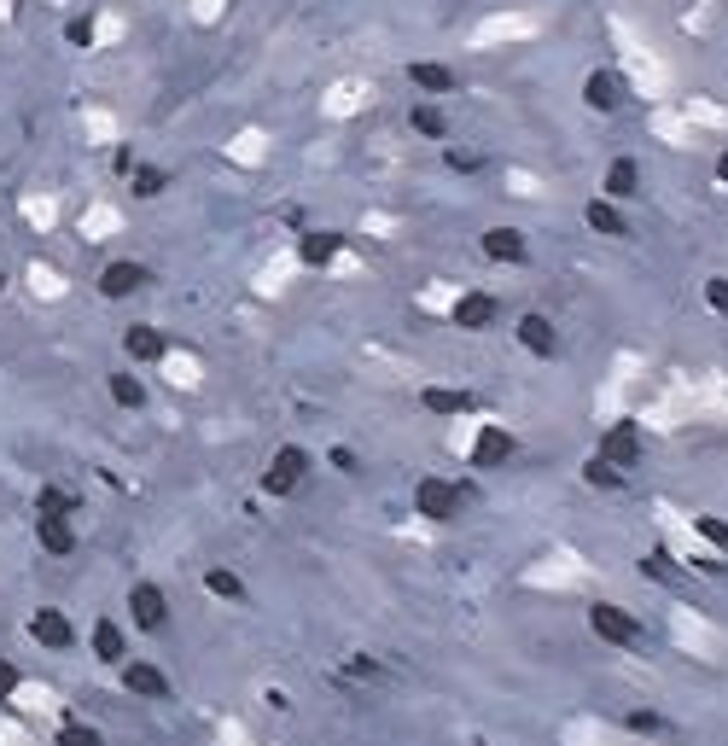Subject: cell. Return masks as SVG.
<instances>
[{
  "label": "cell",
  "mask_w": 728,
  "mask_h": 746,
  "mask_svg": "<svg viewBox=\"0 0 728 746\" xmlns=\"http://www.w3.org/2000/svg\"><path fill=\"white\" fill-rule=\"evenodd\" d=\"M59 741H65V746H94L100 735H94L88 723H65V735H59Z\"/></svg>",
  "instance_id": "cell-33"
},
{
  "label": "cell",
  "mask_w": 728,
  "mask_h": 746,
  "mask_svg": "<svg viewBox=\"0 0 728 746\" xmlns=\"http://www.w3.org/2000/svg\"><path fill=\"white\" fill-rule=\"evenodd\" d=\"M146 280H152L146 263H129V257H123V263H105L100 269V292L105 298H129V292H140Z\"/></svg>",
  "instance_id": "cell-9"
},
{
  "label": "cell",
  "mask_w": 728,
  "mask_h": 746,
  "mask_svg": "<svg viewBox=\"0 0 728 746\" xmlns=\"http://www.w3.org/2000/svg\"><path fill=\"white\" fill-rule=\"evenodd\" d=\"M164 187H169L164 170H152V164H146V170H134V199H158Z\"/></svg>",
  "instance_id": "cell-26"
},
{
  "label": "cell",
  "mask_w": 728,
  "mask_h": 746,
  "mask_svg": "<svg viewBox=\"0 0 728 746\" xmlns=\"http://www.w3.org/2000/svg\"><path fill=\"white\" fill-rule=\"evenodd\" d=\"M303 473H309V449H298V443L274 449V461H268V473H263V496H292L303 484Z\"/></svg>",
  "instance_id": "cell-2"
},
{
  "label": "cell",
  "mask_w": 728,
  "mask_h": 746,
  "mask_svg": "<svg viewBox=\"0 0 728 746\" xmlns=\"http://www.w3.org/2000/svg\"><path fill=\"white\" fill-rule=\"evenodd\" d=\"M699 537H705L711 548H723V554H728V525H723V519H711V513H705V519H699Z\"/></svg>",
  "instance_id": "cell-29"
},
{
  "label": "cell",
  "mask_w": 728,
  "mask_h": 746,
  "mask_svg": "<svg viewBox=\"0 0 728 746\" xmlns=\"http://www.w3.org/2000/svg\"><path fill=\"white\" fill-rule=\"evenodd\" d=\"M35 508H41V513H70V519H76V496H65V490H41Z\"/></svg>",
  "instance_id": "cell-28"
},
{
  "label": "cell",
  "mask_w": 728,
  "mask_h": 746,
  "mask_svg": "<svg viewBox=\"0 0 728 746\" xmlns=\"http://www.w3.org/2000/svg\"><path fill=\"white\" fill-rule=\"evenodd\" d=\"M717 175H723V181H728V152H723V158H717Z\"/></svg>",
  "instance_id": "cell-36"
},
{
  "label": "cell",
  "mask_w": 728,
  "mask_h": 746,
  "mask_svg": "<svg viewBox=\"0 0 728 746\" xmlns=\"http://www.w3.org/2000/svg\"><path fill=\"white\" fill-rule=\"evenodd\" d=\"M705 304L717 309V315H728V280L717 274V280H705Z\"/></svg>",
  "instance_id": "cell-30"
},
{
  "label": "cell",
  "mask_w": 728,
  "mask_h": 746,
  "mask_svg": "<svg viewBox=\"0 0 728 746\" xmlns=\"http://www.w3.org/2000/svg\"><path fill=\"white\" fill-rule=\"evenodd\" d=\"M507 455H513V438H507L501 426H490L484 438L472 443V467H478V473H496V467L507 461Z\"/></svg>",
  "instance_id": "cell-14"
},
{
  "label": "cell",
  "mask_w": 728,
  "mask_h": 746,
  "mask_svg": "<svg viewBox=\"0 0 728 746\" xmlns=\"http://www.w3.org/2000/svg\"><path fill=\"white\" fill-rule=\"evenodd\" d=\"M449 170L472 175V170H484V158H478V152H461V146H449Z\"/></svg>",
  "instance_id": "cell-32"
},
{
  "label": "cell",
  "mask_w": 728,
  "mask_h": 746,
  "mask_svg": "<svg viewBox=\"0 0 728 746\" xmlns=\"http://www.w3.org/2000/svg\"><path fill=\"white\" fill-rule=\"evenodd\" d=\"M583 478H589L595 490H624V467H618V461H606V455H595V461L583 467Z\"/></svg>",
  "instance_id": "cell-22"
},
{
  "label": "cell",
  "mask_w": 728,
  "mask_h": 746,
  "mask_svg": "<svg viewBox=\"0 0 728 746\" xmlns=\"http://www.w3.org/2000/svg\"><path fill=\"white\" fill-rule=\"evenodd\" d=\"M94 653H100L105 665H123V653H129V642H123V630H117L111 618H100V624H94Z\"/></svg>",
  "instance_id": "cell-20"
},
{
  "label": "cell",
  "mask_w": 728,
  "mask_h": 746,
  "mask_svg": "<svg viewBox=\"0 0 728 746\" xmlns=\"http://www.w3.org/2000/svg\"><path fill=\"white\" fill-rule=\"evenodd\" d=\"M0 292H6V269H0Z\"/></svg>",
  "instance_id": "cell-37"
},
{
  "label": "cell",
  "mask_w": 728,
  "mask_h": 746,
  "mask_svg": "<svg viewBox=\"0 0 728 746\" xmlns=\"http://www.w3.org/2000/svg\"><path fill=\"white\" fill-rule=\"evenodd\" d=\"M414 513H426V519H455V513H461V490H455L449 478H420V484H414Z\"/></svg>",
  "instance_id": "cell-3"
},
{
  "label": "cell",
  "mask_w": 728,
  "mask_h": 746,
  "mask_svg": "<svg viewBox=\"0 0 728 746\" xmlns=\"http://www.w3.org/2000/svg\"><path fill=\"white\" fill-rule=\"evenodd\" d=\"M589 228L595 234H606V239H629V222H624V210H618V199H589Z\"/></svg>",
  "instance_id": "cell-18"
},
{
  "label": "cell",
  "mask_w": 728,
  "mask_h": 746,
  "mask_svg": "<svg viewBox=\"0 0 728 746\" xmlns=\"http://www.w3.org/2000/svg\"><path fill=\"white\" fill-rule=\"evenodd\" d=\"M123 350H129V362H164V333H158V327H146V321H140V327H129V333H123Z\"/></svg>",
  "instance_id": "cell-16"
},
{
  "label": "cell",
  "mask_w": 728,
  "mask_h": 746,
  "mask_svg": "<svg viewBox=\"0 0 728 746\" xmlns=\"http://www.w3.org/2000/svg\"><path fill=\"white\" fill-rule=\"evenodd\" d=\"M484 257H490V263H525L530 239L519 234V228H490V234H484Z\"/></svg>",
  "instance_id": "cell-12"
},
{
  "label": "cell",
  "mask_w": 728,
  "mask_h": 746,
  "mask_svg": "<svg viewBox=\"0 0 728 746\" xmlns=\"http://www.w3.org/2000/svg\"><path fill=\"white\" fill-rule=\"evenodd\" d=\"M338 251H344V234H332V228H315V234H303V245H298V257L309 269H327Z\"/></svg>",
  "instance_id": "cell-17"
},
{
  "label": "cell",
  "mask_w": 728,
  "mask_h": 746,
  "mask_svg": "<svg viewBox=\"0 0 728 746\" xmlns=\"http://www.w3.org/2000/svg\"><path fill=\"white\" fill-rule=\"evenodd\" d=\"M420 403H426L431 414H466V408H472V397H466V391H443V385H431Z\"/></svg>",
  "instance_id": "cell-23"
},
{
  "label": "cell",
  "mask_w": 728,
  "mask_h": 746,
  "mask_svg": "<svg viewBox=\"0 0 728 746\" xmlns=\"http://www.w3.org/2000/svg\"><path fill=\"white\" fill-rule=\"evenodd\" d=\"M583 100H589V111H600V117L624 111V76H618V70H589V76H583Z\"/></svg>",
  "instance_id": "cell-5"
},
{
  "label": "cell",
  "mask_w": 728,
  "mask_h": 746,
  "mask_svg": "<svg viewBox=\"0 0 728 746\" xmlns=\"http://www.w3.org/2000/svg\"><path fill=\"white\" fill-rule=\"evenodd\" d=\"M519 344H525L530 356H560V333H554L548 315H525L519 321Z\"/></svg>",
  "instance_id": "cell-13"
},
{
  "label": "cell",
  "mask_w": 728,
  "mask_h": 746,
  "mask_svg": "<svg viewBox=\"0 0 728 746\" xmlns=\"http://www.w3.org/2000/svg\"><path fill=\"white\" fill-rule=\"evenodd\" d=\"M35 537L47 554H76V525L70 513H35Z\"/></svg>",
  "instance_id": "cell-11"
},
{
  "label": "cell",
  "mask_w": 728,
  "mask_h": 746,
  "mask_svg": "<svg viewBox=\"0 0 728 746\" xmlns=\"http://www.w3.org/2000/svg\"><path fill=\"white\" fill-rule=\"evenodd\" d=\"M408 123H414L426 140H443V135H449V117H443L437 105H414V111H408Z\"/></svg>",
  "instance_id": "cell-24"
},
{
  "label": "cell",
  "mask_w": 728,
  "mask_h": 746,
  "mask_svg": "<svg viewBox=\"0 0 728 746\" xmlns=\"http://www.w3.org/2000/svg\"><path fill=\"white\" fill-rule=\"evenodd\" d=\"M408 82H414L420 94H455V70L431 65V59H414V65H408Z\"/></svg>",
  "instance_id": "cell-19"
},
{
  "label": "cell",
  "mask_w": 728,
  "mask_h": 746,
  "mask_svg": "<svg viewBox=\"0 0 728 746\" xmlns=\"http://www.w3.org/2000/svg\"><path fill=\"white\" fill-rule=\"evenodd\" d=\"M111 397H117L123 408H140L146 403V385H140L134 373H111Z\"/></svg>",
  "instance_id": "cell-25"
},
{
  "label": "cell",
  "mask_w": 728,
  "mask_h": 746,
  "mask_svg": "<svg viewBox=\"0 0 728 746\" xmlns=\"http://www.w3.org/2000/svg\"><path fill=\"white\" fill-rule=\"evenodd\" d=\"M647 572L659 577V583H670V577H676V572H670V566H664V554H653V560H647Z\"/></svg>",
  "instance_id": "cell-35"
},
{
  "label": "cell",
  "mask_w": 728,
  "mask_h": 746,
  "mask_svg": "<svg viewBox=\"0 0 728 746\" xmlns=\"http://www.w3.org/2000/svg\"><path fill=\"white\" fill-rule=\"evenodd\" d=\"M18 688H24V677H18V665H12V659H0V700H12Z\"/></svg>",
  "instance_id": "cell-31"
},
{
  "label": "cell",
  "mask_w": 728,
  "mask_h": 746,
  "mask_svg": "<svg viewBox=\"0 0 728 746\" xmlns=\"http://www.w3.org/2000/svg\"><path fill=\"white\" fill-rule=\"evenodd\" d=\"M624 729H629V735H670V723H664L659 712H629Z\"/></svg>",
  "instance_id": "cell-27"
},
{
  "label": "cell",
  "mask_w": 728,
  "mask_h": 746,
  "mask_svg": "<svg viewBox=\"0 0 728 746\" xmlns=\"http://www.w3.org/2000/svg\"><path fill=\"white\" fill-rule=\"evenodd\" d=\"M70 47H94V24H88V18H70Z\"/></svg>",
  "instance_id": "cell-34"
},
{
  "label": "cell",
  "mask_w": 728,
  "mask_h": 746,
  "mask_svg": "<svg viewBox=\"0 0 728 746\" xmlns=\"http://www.w3.org/2000/svg\"><path fill=\"white\" fill-rule=\"evenodd\" d=\"M30 642H41L47 653H65V647H76V624L59 607H41L30 618Z\"/></svg>",
  "instance_id": "cell-4"
},
{
  "label": "cell",
  "mask_w": 728,
  "mask_h": 746,
  "mask_svg": "<svg viewBox=\"0 0 728 746\" xmlns=\"http://www.w3.org/2000/svg\"><path fill=\"white\" fill-rule=\"evenodd\" d=\"M455 327H466V333L496 327V298H490V292H461V298H455Z\"/></svg>",
  "instance_id": "cell-10"
},
{
  "label": "cell",
  "mask_w": 728,
  "mask_h": 746,
  "mask_svg": "<svg viewBox=\"0 0 728 746\" xmlns=\"http://www.w3.org/2000/svg\"><path fill=\"white\" fill-rule=\"evenodd\" d=\"M641 432H635V420H618V426H606V438H600V455L606 461H618V467H641Z\"/></svg>",
  "instance_id": "cell-7"
},
{
  "label": "cell",
  "mask_w": 728,
  "mask_h": 746,
  "mask_svg": "<svg viewBox=\"0 0 728 746\" xmlns=\"http://www.w3.org/2000/svg\"><path fill=\"white\" fill-rule=\"evenodd\" d=\"M123 688L140 694V700H169V677L146 659H123Z\"/></svg>",
  "instance_id": "cell-8"
},
{
  "label": "cell",
  "mask_w": 728,
  "mask_h": 746,
  "mask_svg": "<svg viewBox=\"0 0 728 746\" xmlns=\"http://www.w3.org/2000/svg\"><path fill=\"white\" fill-rule=\"evenodd\" d=\"M589 630H595L600 642H612V647H635V642H641L635 612H624L618 601H595V607H589Z\"/></svg>",
  "instance_id": "cell-1"
},
{
  "label": "cell",
  "mask_w": 728,
  "mask_h": 746,
  "mask_svg": "<svg viewBox=\"0 0 728 746\" xmlns=\"http://www.w3.org/2000/svg\"><path fill=\"white\" fill-rule=\"evenodd\" d=\"M204 589H210L216 601H245V583H239L228 566H210V572H204Z\"/></svg>",
  "instance_id": "cell-21"
},
{
  "label": "cell",
  "mask_w": 728,
  "mask_h": 746,
  "mask_svg": "<svg viewBox=\"0 0 728 746\" xmlns=\"http://www.w3.org/2000/svg\"><path fill=\"white\" fill-rule=\"evenodd\" d=\"M129 612H134V624H140V630H152V636H158V630L169 624L164 589H158V583H134V589H129Z\"/></svg>",
  "instance_id": "cell-6"
},
{
  "label": "cell",
  "mask_w": 728,
  "mask_h": 746,
  "mask_svg": "<svg viewBox=\"0 0 728 746\" xmlns=\"http://www.w3.org/2000/svg\"><path fill=\"white\" fill-rule=\"evenodd\" d=\"M635 193H641V164H635V158H612V164H606V199H635Z\"/></svg>",
  "instance_id": "cell-15"
}]
</instances>
